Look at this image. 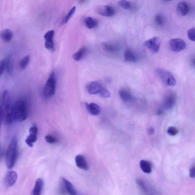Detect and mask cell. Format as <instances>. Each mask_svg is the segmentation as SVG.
Masks as SVG:
<instances>
[{
	"mask_svg": "<svg viewBox=\"0 0 195 195\" xmlns=\"http://www.w3.org/2000/svg\"><path fill=\"white\" fill-rule=\"evenodd\" d=\"M157 75L163 82L169 86H174L176 84V81L174 75L167 70L158 68L156 70Z\"/></svg>",
	"mask_w": 195,
	"mask_h": 195,
	"instance_id": "obj_6",
	"label": "cell"
},
{
	"mask_svg": "<svg viewBox=\"0 0 195 195\" xmlns=\"http://www.w3.org/2000/svg\"><path fill=\"white\" fill-rule=\"evenodd\" d=\"M187 35L189 39L192 41L195 42V28H192L188 30Z\"/></svg>",
	"mask_w": 195,
	"mask_h": 195,
	"instance_id": "obj_31",
	"label": "cell"
},
{
	"mask_svg": "<svg viewBox=\"0 0 195 195\" xmlns=\"http://www.w3.org/2000/svg\"><path fill=\"white\" fill-rule=\"evenodd\" d=\"M11 115L14 121L21 122L27 117L28 109L26 102L23 100L16 101L11 106Z\"/></svg>",
	"mask_w": 195,
	"mask_h": 195,
	"instance_id": "obj_2",
	"label": "cell"
},
{
	"mask_svg": "<svg viewBox=\"0 0 195 195\" xmlns=\"http://www.w3.org/2000/svg\"><path fill=\"white\" fill-rule=\"evenodd\" d=\"M86 88L87 92L89 94L95 95L100 93L102 87L97 82L93 81L87 85Z\"/></svg>",
	"mask_w": 195,
	"mask_h": 195,
	"instance_id": "obj_12",
	"label": "cell"
},
{
	"mask_svg": "<svg viewBox=\"0 0 195 195\" xmlns=\"http://www.w3.org/2000/svg\"><path fill=\"white\" fill-rule=\"evenodd\" d=\"M95 10L98 14L106 17H111L115 13V11L113 8L109 6H98Z\"/></svg>",
	"mask_w": 195,
	"mask_h": 195,
	"instance_id": "obj_10",
	"label": "cell"
},
{
	"mask_svg": "<svg viewBox=\"0 0 195 195\" xmlns=\"http://www.w3.org/2000/svg\"><path fill=\"white\" fill-rule=\"evenodd\" d=\"M140 167L142 170L146 174H150L152 172V165L147 160H142L140 162Z\"/></svg>",
	"mask_w": 195,
	"mask_h": 195,
	"instance_id": "obj_21",
	"label": "cell"
},
{
	"mask_svg": "<svg viewBox=\"0 0 195 195\" xmlns=\"http://www.w3.org/2000/svg\"><path fill=\"white\" fill-rule=\"evenodd\" d=\"M86 52L85 47L81 48L76 53L73 55V58L76 61H79L82 58Z\"/></svg>",
	"mask_w": 195,
	"mask_h": 195,
	"instance_id": "obj_24",
	"label": "cell"
},
{
	"mask_svg": "<svg viewBox=\"0 0 195 195\" xmlns=\"http://www.w3.org/2000/svg\"><path fill=\"white\" fill-rule=\"evenodd\" d=\"M56 78L55 73H51L48 78L43 89L45 96L47 97H52L56 92Z\"/></svg>",
	"mask_w": 195,
	"mask_h": 195,
	"instance_id": "obj_4",
	"label": "cell"
},
{
	"mask_svg": "<svg viewBox=\"0 0 195 195\" xmlns=\"http://www.w3.org/2000/svg\"><path fill=\"white\" fill-rule=\"evenodd\" d=\"M6 70V64L4 60H2L0 62V75H2Z\"/></svg>",
	"mask_w": 195,
	"mask_h": 195,
	"instance_id": "obj_37",
	"label": "cell"
},
{
	"mask_svg": "<svg viewBox=\"0 0 195 195\" xmlns=\"http://www.w3.org/2000/svg\"><path fill=\"white\" fill-rule=\"evenodd\" d=\"M137 183L144 192H146L147 191V189L145 183L143 180L140 179H137Z\"/></svg>",
	"mask_w": 195,
	"mask_h": 195,
	"instance_id": "obj_35",
	"label": "cell"
},
{
	"mask_svg": "<svg viewBox=\"0 0 195 195\" xmlns=\"http://www.w3.org/2000/svg\"><path fill=\"white\" fill-rule=\"evenodd\" d=\"M101 46L104 51L108 52H117L119 49V47L117 45L106 42H102Z\"/></svg>",
	"mask_w": 195,
	"mask_h": 195,
	"instance_id": "obj_18",
	"label": "cell"
},
{
	"mask_svg": "<svg viewBox=\"0 0 195 195\" xmlns=\"http://www.w3.org/2000/svg\"><path fill=\"white\" fill-rule=\"evenodd\" d=\"M18 156V142L17 138L14 137L11 140L6 154V163L8 169L14 167Z\"/></svg>",
	"mask_w": 195,
	"mask_h": 195,
	"instance_id": "obj_3",
	"label": "cell"
},
{
	"mask_svg": "<svg viewBox=\"0 0 195 195\" xmlns=\"http://www.w3.org/2000/svg\"><path fill=\"white\" fill-rule=\"evenodd\" d=\"M87 110L88 112L91 115H97L100 113L101 111L100 106L97 104L91 103L88 104L87 103H85Z\"/></svg>",
	"mask_w": 195,
	"mask_h": 195,
	"instance_id": "obj_15",
	"label": "cell"
},
{
	"mask_svg": "<svg viewBox=\"0 0 195 195\" xmlns=\"http://www.w3.org/2000/svg\"><path fill=\"white\" fill-rule=\"evenodd\" d=\"M124 59L126 61L129 62H135L137 57L134 53L130 49L126 50L124 53Z\"/></svg>",
	"mask_w": 195,
	"mask_h": 195,
	"instance_id": "obj_20",
	"label": "cell"
},
{
	"mask_svg": "<svg viewBox=\"0 0 195 195\" xmlns=\"http://www.w3.org/2000/svg\"><path fill=\"white\" fill-rule=\"evenodd\" d=\"M190 176L191 178H193L195 177V167H194L191 168L189 171Z\"/></svg>",
	"mask_w": 195,
	"mask_h": 195,
	"instance_id": "obj_38",
	"label": "cell"
},
{
	"mask_svg": "<svg viewBox=\"0 0 195 195\" xmlns=\"http://www.w3.org/2000/svg\"><path fill=\"white\" fill-rule=\"evenodd\" d=\"M43 186V180L41 178L37 179L36 181L31 195H41Z\"/></svg>",
	"mask_w": 195,
	"mask_h": 195,
	"instance_id": "obj_14",
	"label": "cell"
},
{
	"mask_svg": "<svg viewBox=\"0 0 195 195\" xmlns=\"http://www.w3.org/2000/svg\"><path fill=\"white\" fill-rule=\"evenodd\" d=\"M169 47L173 52H179L186 48V42L180 38H172L169 41Z\"/></svg>",
	"mask_w": 195,
	"mask_h": 195,
	"instance_id": "obj_7",
	"label": "cell"
},
{
	"mask_svg": "<svg viewBox=\"0 0 195 195\" xmlns=\"http://www.w3.org/2000/svg\"><path fill=\"white\" fill-rule=\"evenodd\" d=\"M145 46L154 53H157L159 51L160 41L158 37L155 36L147 40L144 42Z\"/></svg>",
	"mask_w": 195,
	"mask_h": 195,
	"instance_id": "obj_8",
	"label": "cell"
},
{
	"mask_svg": "<svg viewBox=\"0 0 195 195\" xmlns=\"http://www.w3.org/2000/svg\"><path fill=\"white\" fill-rule=\"evenodd\" d=\"M54 34V31L53 30L49 31L47 32L44 36V38L45 41L53 40Z\"/></svg>",
	"mask_w": 195,
	"mask_h": 195,
	"instance_id": "obj_30",
	"label": "cell"
},
{
	"mask_svg": "<svg viewBox=\"0 0 195 195\" xmlns=\"http://www.w3.org/2000/svg\"><path fill=\"white\" fill-rule=\"evenodd\" d=\"M18 178L17 174L14 171H9L4 178V185L7 187L12 186L16 183Z\"/></svg>",
	"mask_w": 195,
	"mask_h": 195,
	"instance_id": "obj_9",
	"label": "cell"
},
{
	"mask_svg": "<svg viewBox=\"0 0 195 195\" xmlns=\"http://www.w3.org/2000/svg\"><path fill=\"white\" fill-rule=\"evenodd\" d=\"M167 133L169 135L172 136L176 135L178 133V131L177 128L174 127H170L168 128L167 130Z\"/></svg>",
	"mask_w": 195,
	"mask_h": 195,
	"instance_id": "obj_34",
	"label": "cell"
},
{
	"mask_svg": "<svg viewBox=\"0 0 195 195\" xmlns=\"http://www.w3.org/2000/svg\"><path fill=\"white\" fill-rule=\"evenodd\" d=\"M60 192L61 194L68 193L70 195H80L71 182L65 178H61Z\"/></svg>",
	"mask_w": 195,
	"mask_h": 195,
	"instance_id": "obj_5",
	"label": "cell"
},
{
	"mask_svg": "<svg viewBox=\"0 0 195 195\" xmlns=\"http://www.w3.org/2000/svg\"><path fill=\"white\" fill-rule=\"evenodd\" d=\"M45 138L46 142L50 144L55 143L57 142L58 141L57 139L56 138L50 135L46 136Z\"/></svg>",
	"mask_w": 195,
	"mask_h": 195,
	"instance_id": "obj_36",
	"label": "cell"
},
{
	"mask_svg": "<svg viewBox=\"0 0 195 195\" xmlns=\"http://www.w3.org/2000/svg\"><path fill=\"white\" fill-rule=\"evenodd\" d=\"M45 47L47 49L50 51L54 49V43L53 40L45 41Z\"/></svg>",
	"mask_w": 195,
	"mask_h": 195,
	"instance_id": "obj_33",
	"label": "cell"
},
{
	"mask_svg": "<svg viewBox=\"0 0 195 195\" xmlns=\"http://www.w3.org/2000/svg\"><path fill=\"white\" fill-rule=\"evenodd\" d=\"M76 10V7L74 6L72 8L70 9V11H69L67 15L63 19V24H66L68 22L69 20H70V18L75 13V12Z\"/></svg>",
	"mask_w": 195,
	"mask_h": 195,
	"instance_id": "obj_27",
	"label": "cell"
},
{
	"mask_svg": "<svg viewBox=\"0 0 195 195\" xmlns=\"http://www.w3.org/2000/svg\"><path fill=\"white\" fill-rule=\"evenodd\" d=\"M11 106L9 96L7 90L4 92L1 109V123L4 120L5 124L9 125L14 122L11 115Z\"/></svg>",
	"mask_w": 195,
	"mask_h": 195,
	"instance_id": "obj_1",
	"label": "cell"
},
{
	"mask_svg": "<svg viewBox=\"0 0 195 195\" xmlns=\"http://www.w3.org/2000/svg\"><path fill=\"white\" fill-rule=\"evenodd\" d=\"M155 21L156 24L159 26H162L164 23V18L160 14H157L156 15L155 18Z\"/></svg>",
	"mask_w": 195,
	"mask_h": 195,
	"instance_id": "obj_29",
	"label": "cell"
},
{
	"mask_svg": "<svg viewBox=\"0 0 195 195\" xmlns=\"http://www.w3.org/2000/svg\"><path fill=\"white\" fill-rule=\"evenodd\" d=\"M177 8L178 13L182 16H186L189 13V6L187 2L184 1L179 2Z\"/></svg>",
	"mask_w": 195,
	"mask_h": 195,
	"instance_id": "obj_16",
	"label": "cell"
},
{
	"mask_svg": "<svg viewBox=\"0 0 195 195\" xmlns=\"http://www.w3.org/2000/svg\"><path fill=\"white\" fill-rule=\"evenodd\" d=\"M14 33L11 30L6 29L2 31L1 33V37L4 42H10L13 37Z\"/></svg>",
	"mask_w": 195,
	"mask_h": 195,
	"instance_id": "obj_22",
	"label": "cell"
},
{
	"mask_svg": "<svg viewBox=\"0 0 195 195\" xmlns=\"http://www.w3.org/2000/svg\"><path fill=\"white\" fill-rule=\"evenodd\" d=\"M29 135L25 140L26 143L30 147H33V143L37 140L38 128L36 126L31 127L29 129Z\"/></svg>",
	"mask_w": 195,
	"mask_h": 195,
	"instance_id": "obj_11",
	"label": "cell"
},
{
	"mask_svg": "<svg viewBox=\"0 0 195 195\" xmlns=\"http://www.w3.org/2000/svg\"><path fill=\"white\" fill-rule=\"evenodd\" d=\"M76 166L79 169L84 170H88V165L85 158L81 155H78L75 157Z\"/></svg>",
	"mask_w": 195,
	"mask_h": 195,
	"instance_id": "obj_13",
	"label": "cell"
},
{
	"mask_svg": "<svg viewBox=\"0 0 195 195\" xmlns=\"http://www.w3.org/2000/svg\"><path fill=\"white\" fill-rule=\"evenodd\" d=\"M5 64H6V70L8 73H11L12 71L13 63L12 60L10 56H8L5 59Z\"/></svg>",
	"mask_w": 195,
	"mask_h": 195,
	"instance_id": "obj_25",
	"label": "cell"
},
{
	"mask_svg": "<svg viewBox=\"0 0 195 195\" xmlns=\"http://www.w3.org/2000/svg\"><path fill=\"white\" fill-rule=\"evenodd\" d=\"M84 23L88 29H92L95 28L98 25L97 20L91 17L86 18L84 20Z\"/></svg>",
	"mask_w": 195,
	"mask_h": 195,
	"instance_id": "obj_23",
	"label": "cell"
},
{
	"mask_svg": "<svg viewBox=\"0 0 195 195\" xmlns=\"http://www.w3.org/2000/svg\"><path fill=\"white\" fill-rule=\"evenodd\" d=\"M30 61V56H24L19 62V66L21 70H24L27 66Z\"/></svg>",
	"mask_w": 195,
	"mask_h": 195,
	"instance_id": "obj_26",
	"label": "cell"
},
{
	"mask_svg": "<svg viewBox=\"0 0 195 195\" xmlns=\"http://www.w3.org/2000/svg\"><path fill=\"white\" fill-rule=\"evenodd\" d=\"M120 98L124 102H130L133 101V98L130 92L126 90H120L119 92Z\"/></svg>",
	"mask_w": 195,
	"mask_h": 195,
	"instance_id": "obj_19",
	"label": "cell"
},
{
	"mask_svg": "<svg viewBox=\"0 0 195 195\" xmlns=\"http://www.w3.org/2000/svg\"><path fill=\"white\" fill-rule=\"evenodd\" d=\"M155 130L154 129L153 127H150L147 130V132L148 134L150 135H152L154 133Z\"/></svg>",
	"mask_w": 195,
	"mask_h": 195,
	"instance_id": "obj_39",
	"label": "cell"
},
{
	"mask_svg": "<svg viewBox=\"0 0 195 195\" xmlns=\"http://www.w3.org/2000/svg\"><path fill=\"white\" fill-rule=\"evenodd\" d=\"M118 4L120 7L125 10L130 9L132 8L130 2L127 1H119Z\"/></svg>",
	"mask_w": 195,
	"mask_h": 195,
	"instance_id": "obj_28",
	"label": "cell"
},
{
	"mask_svg": "<svg viewBox=\"0 0 195 195\" xmlns=\"http://www.w3.org/2000/svg\"><path fill=\"white\" fill-rule=\"evenodd\" d=\"M99 94L101 97H103L104 98H108L111 96L110 92L106 88H103V87L101 88Z\"/></svg>",
	"mask_w": 195,
	"mask_h": 195,
	"instance_id": "obj_32",
	"label": "cell"
},
{
	"mask_svg": "<svg viewBox=\"0 0 195 195\" xmlns=\"http://www.w3.org/2000/svg\"><path fill=\"white\" fill-rule=\"evenodd\" d=\"M176 101V96L174 93H170L165 98L164 106L167 109L172 108Z\"/></svg>",
	"mask_w": 195,
	"mask_h": 195,
	"instance_id": "obj_17",
	"label": "cell"
},
{
	"mask_svg": "<svg viewBox=\"0 0 195 195\" xmlns=\"http://www.w3.org/2000/svg\"><path fill=\"white\" fill-rule=\"evenodd\" d=\"M191 64L192 66L195 68V56L192 58L191 60Z\"/></svg>",
	"mask_w": 195,
	"mask_h": 195,
	"instance_id": "obj_40",
	"label": "cell"
}]
</instances>
